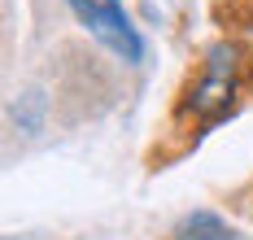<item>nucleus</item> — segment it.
I'll return each mask as SVG.
<instances>
[{
	"label": "nucleus",
	"instance_id": "nucleus-1",
	"mask_svg": "<svg viewBox=\"0 0 253 240\" xmlns=\"http://www.w3.org/2000/svg\"><path fill=\"white\" fill-rule=\"evenodd\" d=\"M236 70H240V61H236V48H231V44L210 48V57H205L201 70H197V79L188 83V109H192L201 122H214V118H223L231 109L236 92H240Z\"/></svg>",
	"mask_w": 253,
	"mask_h": 240
},
{
	"label": "nucleus",
	"instance_id": "nucleus-2",
	"mask_svg": "<svg viewBox=\"0 0 253 240\" xmlns=\"http://www.w3.org/2000/svg\"><path fill=\"white\" fill-rule=\"evenodd\" d=\"M66 4L75 9V18L101 40L109 53H118L123 61H140L144 57V40L131 27V18L123 13L118 0H66Z\"/></svg>",
	"mask_w": 253,
	"mask_h": 240
},
{
	"label": "nucleus",
	"instance_id": "nucleus-3",
	"mask_svg": "<svg viewBox=\"0 0 253 240\" xmlns=\"http://www.w3.org/2000/svg\"><path fill=\"white\" fill-rule=\"evenodd\" d=\"M179 232H183V240H227V236H231L227 227H223L214 214H205V210H197L192 218H183V227H179Z\"/></svg>",
	"mask_w": 253,
	"mask_h": 240
}]
</instances>
